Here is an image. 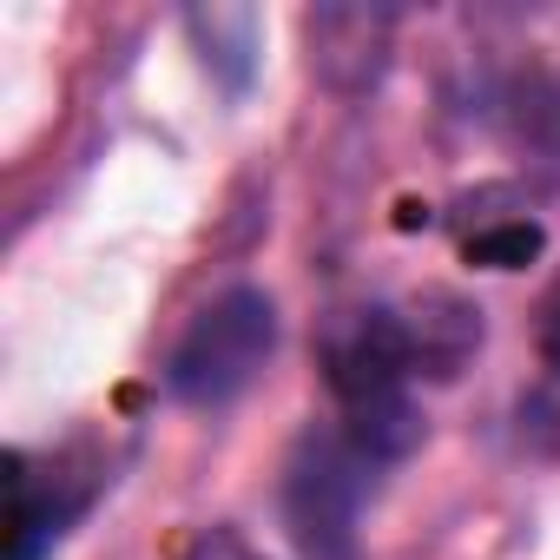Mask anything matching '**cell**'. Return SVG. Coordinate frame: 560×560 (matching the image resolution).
<instances>
[{"instance_id":"4","label":"cell","mask_w":560,"mask_h":560,"mask_svg":"<svg viewBox=\"0 0 560 560\" xmlns=\"http://www.w3.org/2000/svg\"><path fill=\"white\" fill-rule=\"evenodd\" d=\"M0 481H8V527H0V560H47L60 540H67V527L86 514V501H93V481H73L67 468H47V475H34V462H27V448H8L0 455Z\"/></svg>"},{"instance_id":"3","label":"cell","mask_w":560,"mask_h":560,"mask_svg":"<svg viewBox=\"0 0 560 560\" xmlns=\"http://www.w3.org/2000/svg\"><path fill=\"white\" fill-rule=\"evenodd\" d=\"M324 376H330V389H337V402H343V422L409 409L416 350H409L402 311H350V317L324 337Z\"/></svg>"},{"instance_id":"5","label":"cell","mask_w":560,"mask_h":560,"mask_svg":"<svg viewBox=\"0 0 560 560\" xmlns=\"http://www.w3.org/2000/svg\"><path fill=\"white\" fill-rule=\"evenodd\" d=\"M540 244H547V231L534 218H508V224L468 231V264H481V270H521V264L540 257Z\"/></svg>"},{"instance_id":"2","label":"cell","mask_w":560,"mask_h":560,"mask_svg":"<svg viewBox=\"0 0 560 560\" xmlns=\"http://www.w3.org/2000/svg\"><path fill=\"white\" fill-rule=\"evenodd\" d=\"M376 468L383 462L370 448H357L350 429H324V435L298 442L291 481H284V514L311 560H357V521L376 488Z\"/></svg>"},{"instance_id":"7","label":"cell","mask_w":560,"mask_h":560,"mask_svg":"<svg viewBox=\"0 0 560 560\" xmlns=\"http://www.w3.org/2000/svg\"><path fill=\"white\" fill-rule=\"evenodd\" d=\"M540 357H547V370H560V277L540 298Z\"/></svg>"},{"instance_id":"1","label":"cell","mask_w":560,"mask_h":560,"mask_svg":"<svg viewBox=\"0 0 560 560\" xmlns=\"http://www.w3.org/2000/svg\"><path fill=\"white\" fill-rule=\"evenodd\" d=\"M270 350H277V311H270L264 291L237 284V291L211 298L191 317V330L178 337V350L165 363V383H172L178 402L218 409V402H231V396H244L257 383Z\"/></svg>"},{"instance_id":"6","label":"cell","mask_w":560,"mask_h":560,"mask_svg":"<svg viewBox=\"0 0 560 560\" xmlns=\"http://www.w3.org/2000/svg\"><path fill=\"white\" fill-rule=\"evenodd\" d=\"M185 560H264L244 534H231V527H211V534H198V547L185 553Z\"/></svg>"}]
</instances>
